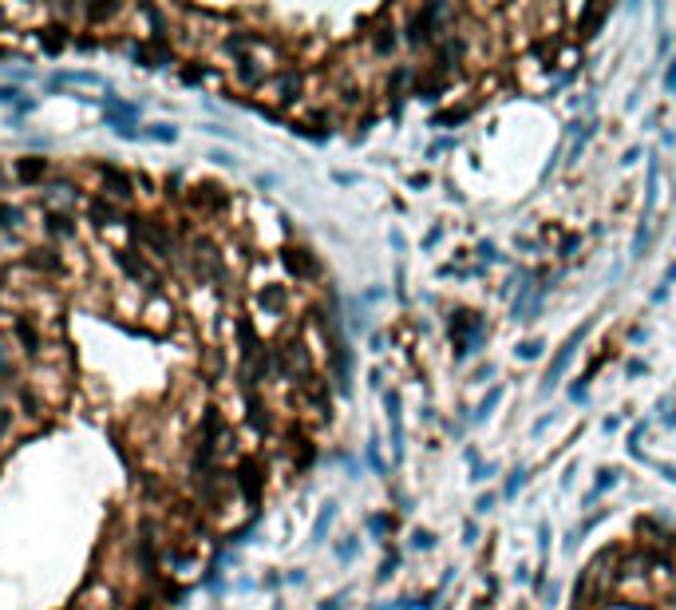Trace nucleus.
<instances>
[{
	"label": "nucleus",
	"instance_id": "obj_5",
	"mask_svg": "<svg viewBox=\"0 0 676 610\" xmlns=\"http://www.w3.org/2000/svg\"><path fill=\"white\" fill-rule=\"evenodd\" d=\"M135 325L146 329V333H155V337L174 333V325H178V305H174V297L171 293H146V302L139 305Z\"/></svg>",
	"mask_w": 676,
	"mask_h": 610
},
{
	"label": "nucleus",
	"instance_id": "obj_2",
	"mask_svg": "<svg viewBox=\"0 0 676 610\" xmlns=\"http://www.w3.org/2000/svg\"><path fill=\"white\" fill-rule=\"evenodd\" d=\"M111 262H115L119 277L131 282V286H139L142 293H166V286H171V273L162 270V266H155V262L142 254V250H135L131 242L115 246V250H111Z\"/></svg>",
	"mask_w": 676,
	"mask_h": 610
},
{
	"label": "nucleus",
	"instance_id": "obj_3",
	"mask_svg": "<svg viewBox=\"0 0 676 610\" xmlns=\"http://www.w3.org/2000/svg\"><path fill=\"white\" fill-rule=\"evenodd\" d=\"M28 392L44 404L47 412H60L67 404L72 392V361H44V365H32L28 369Z\"/></svg>",
	"mask_w": 676,
	"mask_h": 610
},
{
	"label": "nucleus",
	"instance_id": "obj_12",
	"mask_svg": "<svg viewBox=\"0 0 676 610\" xmlns=\"http://www.w3.org/2000/svg\"><path fill=\"white\" fill-rule=\"evenodd\" d=\"M20 103V87L16 83H0V107H16Z\"/></svg>",
	"mask_w": 676,
	"mask_h": 610
},
{
	"label": "nucleus",
	"instance_id": "obj_9",
	"mask_svg": "<svg viewBox=\"0 0 676 610\" xmlns=\"http://www.w3.org/2000/svg\"><path fill=\"white\" fill-rule=\"evenodd\" d=\"M32 218V202H20V198H0V234H12L20 238L28 230Z\"/></svg>",
	"mask_w": 676,
	"mask_h": 610
},
{
	"label": "nucleus",
	"instance_id": "obj_7",
	"mask_svg": "<svg viewBox=\"0 0 676 610\" xmlns=\"http://www.w3.org/2000/svg\"><path fill=\"white\" fill-rule=\"evenodd\" d=\"M127 214H131V210L115 207V202L99 198V194H87V202H83V218H87V226L99 230V234H107V230H123L127 234Z\"/></svg>",
	"mask_w": 676,
	"mask_h": 610
},
{
	"label": "nucleus",
	"instance_id": "obj_11",
	"mask_svg": "<svg viewBox=\"0 0 676 610\" xmlns=\"http://www.w3.org/2000/svg\"><path fill=\"white\" fill-rule=\"evenodd\" d=\"M142 139H155V143H174V139H178V127H174V123H155V127L142 131Z\"/></svg>",
	"mask_w": 676,
	"mask_h": 610
},
{
	"label": "nucleus",
	"instance_id": "obj_1",
	"mask_svg": "<svg viewBox=\"0 0 676 610\" xmlns=\"http://www.w3.org/2000/svg\"><path fill=\"white\" fill-rule=\"evenodd\" d=\"M83 178L91 182V194H99V198H107V202H115V207H123V210H139L135 207V171L103 162V159H91L83 167Z\"/></svg>",
	"mask_w": 676,
	"mask_h": 610
},
{
	"label": "nucleus",
	"instance_id": "obj_8",
	"mask_svg": "<svg viewBox=\"0 0 676 610\" xmlns=\"http://www.w3.org/2000/svg\"><path fill=\"white\" fill-rule=\"evenodd\" d=\"M12 175H16V187H28V191H40L47 178L56 175V162L44 159V155H20L12 162Z\"/></svg>",
	"mask_w": 676,
	"mask_h": 610
},
{
	"label": "nucleus",
	"instance_id": "obj_6",
	"mask_svg": "<svg viewBox=\"0 0 676 610\" xmlns=\"http://www.w3.org/2000/svg\"><path fill=\"white\" fill-rule=\"evenodd\" d=\"M40 234H44V242L60 246V250L76 246V242H79V214H67V210H44V214H40Z\"/></svg>",
	"mask_w": 676,
	"mask_h": 610
},
{
	"label": "nucleus",
	"instance_id": "obj_4",
	"mask_svg": "<svg viewBox=\"0 0 676 610\" xmlns=\"http://www.w3.org/2000/svg\"><path fill=\"white\" fill-rule=\"evenodd\" d=\"M83 202H87V182L79 175H52L36 191V198H32V207H40V214L44 210H67V214H76V210H83Z\"/></svg>",
	"mask_w": 676,
	"mask_h": 610
},
{
	"label": "nucleus",
	"instance_id": "obj_10",
	"mask_svg": "<svg viewBox=\"0 0 676 610\" xmlns=\"http://www.w3.org/2000/svg\"><path fill=\"white\" fill-rule=\"evenodd\" d=\"M60 83H79V87H107L103 76H95V72H56L47 87H60Z\"/></svg>",
	"mask_w": 676,
	"mask_h": 610
}]
</instances>
